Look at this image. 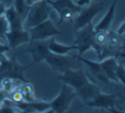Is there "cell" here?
Returning a JSON list of instances; mask_svg holds the SVG:
<instances>
[{
  "label": "cell",
  "instance_id": "1",
  "mask_svg": "<svg viewBox=\"0 0 125 113\" xmlns=\"http://www.w3.org/2000/svg\"><path fill=\"white\" fill-rule=\"evenodd\" d=\"M17 53L10 58H7L4 53H0V82L4 78H11L15 81H21L23 83L28 82L24 77V72L34 63L28 65L20 64L16 60Z\"/></svg>",
  "mask_w": 125,
  "mask_h": 113
},
{
  "label": "cell",
  "instance_id": "2",
  "mask_svg": "<svg viewBox=\"0 0 125 113\" xmlns=\"http://www.w3.org/2000/svg\"><path fill=\"white\" fill-rule=\"evenodd\" d=\"M114 57L119 61H123L124 58V45L123 36L119 35L116 31L109 30L107 32V39L102 50L99 60L105 59Z\"/></svg>",
  "mask_w": 125,
  "mask_h": 113
},
{
  "label": "cell",
  "instance_id": "3",
  "mask_svg": "<svg viewBox=\"0 0 125 113\" xmlns=\"http://www.w3.org/2000/svg\"><path fill=\"white\" fill-rule=\"evenodd\" d=\"M53 11V8L47 3L46 0L40 1L30 6L24 22L27 28H33L36 25L49 19Z\"/></svg>",
  "mask_w": 125,
  "mask_h": 113
},
{
  "label": "cell",
  "instance_id": "4",
  "mask_svg": "<svg viewBox=\"0 0 125 113\" xmlns=\"http://www.w3.org/2000/svg\"><path fill=\"white\" fill-rule=\"evenodd\" d=\"M47 3L57 12L59 20L57 25H60L63 21H70L73 22V17L75 14L81 12L82 7L77 5L72 0H46Z\"/></svg>",
  "mask_w": 125,
  "mask_h": 113
},
{
  "label": "cell",
  "instance_id": "5",
  "mask_svg": "<svg viewBox=\"0 0 125 113\" xmlns=\"http://www.w3.org/2000/svg\"><path fill=\"white\" fill-rule=\"evenodd\" d=\"M77 97L75 90L70 86L63 83L58 96L49 102L51 112H65L68 111L71 102Z\"/></svg>",
  "mask_w": 125,
  "mask_h": 113
},
{
  "label": "cell",
  "instance_id": "6",
  "mask_svg": "<svg viewBox=\"0 0 125 113\" xmlns=\"http://www.w3.org/2000/svg\"><path fill=\"white\" fill-rule=\"evenodd\" d=\"M45 61L52 67L53 70L62 73L70 69H75L79 60L77 58V56L75 55L70 56L66 54L61 55L50 51L45 58Z\"/></svg>",
  "mask_w": 125,
  "mask_h": 113
},
{
  "label": "cell",
  "instance_id": "7",
  "mask_svg": "<svg viewBox=\"0 0 125 113\" xmlns=\"http://www.w3.org/2000/svg\"><path fill=\"white\" fill-rule=\"evenodd\" d=\"M94 26L92 22L83 28L75 30V39L74 44L79 51L78 57H82L86 51L92 48V39L94 33Z\"/></svg>",
  "mask_w": 125,
  "mask_h": 113
},
{
  "label": "cell",
  "instance_id": "8",
  "mask_svg": "<svg viewBox=\"0 0 125 113\" xmlns=\"http://www.w3.org/2000/svg\"><path fill=\"white\" fill-rule=\"evenodd\" d=\"M57 79L61 80L63 83L70 86L72 88L75 89V91L79 90L90 82L84 70H74V69H70L63 71L62 75L57 77Z\"/></svg>",
  "mask_w": 125,
  "mask_h": 113
},
{
  "label": "cell",
  "instance_id": "9",
  "mask_svg": "<svg viewBox=\"0 0 125 113\" xmlns=\"http://www.w3.org/2000/svg\"><path fill=\"white\" fill-rule=\"evenodd\" d=\"M28 29L30 32V41L47 40L52 36L62 33V32L57 29L50 18Z\"/></svg>",
  "mask_w": 125,
  "mask_h": 113
},
{
  "label": "cell",
  "instance_id": "10",
  "mask_svg": "<svg viewBox=\"0 0 125 113\" xmlns=\"http://www.w3.org/2000/svg\"><path fill=\"white\" fill-rule=\"evenodd\" d=\"M104 4L103 2L99 3H93L89 4L88 7L86 9H82L81 12L78 13V16L73 20L75 30H78L83 28L84 26L87 25L88 23L92 22L93 19L96 15L104 10Z\"/></svg>",
  "mask_w": 125,
  "mask_h": 113
},
{
  "label": "cell",
  "instance_id": "11",
  "mask_svg": "<svg viewBox=\"0 0 125 113\" xmlns=\"http://www.w3.org/2000/svg\"><path fill=\"white\" fill-rule=\"evenodd\" d=\"M117 94L111 93L106 94L99 92L95 97L93 98L86 105H88L92 108H100V109H105L110 111H117L116 109V102Z\"/></svg>",
  "mask_w": 125,
  "mask_h": 113
},
{
  "label": "cell",
  "instance_id": "12",
  "mask_svg": "<svg viewBox=\"0 0 125 113\" xmlns=\"http://www.w3.org/2000/svg\"><path fill=\"white\" fill-rule=\"evenodd\" d=\"M29 45L26 49V52L29 53L33 58V63H38L45 59L50 51L47 45V40L29 41Z\"/></svg>",
  "mask_w": 125,
  "mask_h": 113
},
{
  "label": "cell",
  "instance_id": "13",
  "mask_svg": "<svg viewBox=\"0 0 125 113\" xmlns=\"http://www.w3.org/2000/svg\"><path fill=\"white\" fill-rule=\"evenodd\" d=\"M5 38L7 39L8 45L10 49H16L21 44L30 41L29 32L24 29L9 30L5 33Z\"/></svg>",
  "mask_w": 125,
  "mask_h": 113
},
{
  "label": "cell",
  "instance_id": "14",
  "mask_svg": "<svg viewBox=\"0 0 125 113\" xmlns=\"http://www.w3.org/2000/svg\"><path fill=\"white\" fill-rule=\"evenodd\" d=\"M77 58H78L79 61L84 63L87 66L88 70L91 72V75L93 76V78H94L96 81L99 82H102L104 84H110L111 82V81H110L108 79V77L105 75V74L104 73V71L101 69V66L99 64V63L94 61H91V60L86 59L82 57H78L77 56Z\"/></svg>",
  "mask_w": 125,
  "mask_h": 113
},
{
  "label": "cell",
  "instance_id": "15",
  "mask_svg": "<svg viewBox=\"0 0 125 113\" xmlns=\"http://www.w3.org/2000/svg\"><path fill=\"white\" fill-rule=\"evenodd\" d=\"M75 92L77 94V97H80L84 104H87V103H88L91 99H93V98L100 92V88L97 84L90 81L84 87L75 91Z\"/></svg>",
  "mask_w": 125,
  "mask_h": 113
},
{
  "label": "cell",
  "instance_id": "16",
  "mask_svg": "<svg viewBox=\"0 0 125 113\" xmlns=\"http://www.w3.org/2000/svg\"><path fill=\"white\" fill-rule=\"evenodd\" d=\"M99 64H100L102 70L110 81L118 82L116 77V70L117 67L118 62L116 58L111 57V58H105V59L100 61Z\"/></svg>",
  "mask_w": 125,
  "mask_h": 113
},
{
  "label": "cell",
  "instance_id": "17",
  "mask_svg": "<svg viewBox=\"0 0 125 113\" xmlns=\"http://www.w3.org/2000/svg\"><path fill=\"white\" fill-rule=\"evenodd\" d=\"M116 3H117V0H114L113 1V3L111 4V5L110 6L109 10H108L107 13L105 14V16L98 23L97 26H95L94 28L95 31H109L111 23L113 21V19L115 17V8H116Z\"/></svg>",
  "mask_w": 125,
  "mask_h": 113
},
{
  "label": "cell",
  "instance_id": "18",
  "mask_svg": "<svg viewBox=\"0 0 125 113\" xmlns=\"http://www.w3.org/2000/svg\"><path fill=\"white\" fill-rule=\"evenodd\" d=\"M4 16L9 22L10 30L23 29V21L18 16L14 6H11L9 9L5 10Z\"/></svg>",
  "mask_w": 125,
  "mask_h": 113
},
{
  "label": "cell",
  "instance_id": "19",
  "mask_svg": "<svg viewBox=\"0 0 125 113\" xmlns=\"http://www.w3.org/2000/svg\"><path fill=\"white\" fill-rule=\"evenodd\" d=\"M47 45H48V49L51 52L56 54H61V55L69 53L72 50H76V46L75 45H65L56 42L53 36L47 39Z\"/></svg>",
  "mask_w": 125,
  "mask_h": 113
},
{
  "label": "cell",
  "instance_id": "20",
  "mask_svg": "<svg viewBox=\"0 0 125 113\" xmlns=\"http://www.w3.org/2000/svg\"><path fill=\"white\" fill-rule=\"evenodd\" d=\"M107 39V32L104 31H95L92 39V48L96 51L98 58H99L102 50L104 46V44Z\"/></svg>",
  "mask_w": 125,
  "mask_h": 113
},
{
  "label": "cell",
  "instance_id": "21",
  "mask_svg": "<svg viewBox=\"0 0 125 113\" xmlns=\"http://www.w3.org/2000/svg\"><path fill=\"white\" fill-rule=\"evenodd\" d=\"M22 96L23 101L26 102H33L35 101L34 93H33V87L29 82H24L23 85L18 87Z\"/></svg>",
  "mask_w": 125,
  "mask_h": 113
},
{
  "label": "cell",
  "instance_id": "22",
  "mask_svg": "<svg viewBox=\"0 0 125 113\" xmlns=\"http://www.w3.org/2000/svg\"><path fill=\"white\" fill-rule=\"evenodd\" d=\"M16 9V12H17L18 16L21 18V20L24 22L25 19L27 17V15H28V11H29L30 6H28L26 4V1L25 0H15L14 5H13Z\"/></svg>",
  "mask_w": 125,
  "mask_h": 113
},
{
  "label": "cell",
  "instance_id": "23",
  "mask_svg": "<svg viewBox=\"0 0 125 113\" xmlns=\"http://www.w3.org/2000/svg\"><path fill=\"white\" fill-rule=\"evenodd\" d=\"M30 104L33 107V111H38V112H43V111H46L50 110V104L49 102H45V101H33V102H30Z\"/></svg>",
  "mask_w": 125,
  "mask_h": 113
},
{
  "label": "cell",
  "instance_id": "24",
  "mask_svg": "<svg viewBox=\"0 0 125 113\" xmlns=\"http://www.w3.org/2000/svg\"><path fill=\"white\" fill-rule=\"evenodd\" d=\"M0 84L2 85V90H4L6 92H10L12 90L16 88V81L11 78H4L3 79Z\"/></svg>",
  "mask_w": 125,
  "mask_h": 113
},
{
  "label": "cell",
  "instance_id": "25",
  "mask_svg": "<svg viewBox=\"0 0 125 113\" xmlns=\"http://www.w3.org/2000/svg\"><path fill=\"white\" fill-rule=\"evenodd\" d=\"M116 77L117 79L118 82L124 85V79H125V69L123 62H118L117 67L116 70Z\"/></svg>",
  "mask_w": 125,
  "mask_h": 113
},
{
  "label": "cell",
  "instance_id": "26",
  "mask_svg": "<svg viewBox=\"0 0 125 113\" xmlns=\"http://www.w3.org/2000/svg\"><path fill=\"white\" fill-rule=\"evenodd\" d=\"M8 99H10V100H11L15 104H18L20 102H22L23 99L21 93L20 92L19 88H15L14 90H12L10 92H9V95H8Z\"/></svg>",
  "mask_w": 125,
  "mask_h": 113
},
{
  "label": "cell",
  "instance_id": "27",
  "mask_svg": "<svg viewBox=\"0 0 125 113\" xmlns=\"http://www.w3.org/2000/svg\"><path fill=\"white\" fill-rule=\"evenodd\" d=\"M10 30L9 22L4 16H0V38H5V33Z\"/></svg>",
  "mask_w": 125,
  "mask_h": 113
},
{
  "label": "cell",
  "instance_id": "28",
  "mask_svg": "<svg viewBox=\"0 0 125 113\" xmlns=\"http://www.w3.org/2000/svg\"><path fill=\"white\" fill-rule=\"evenodd\" d=\"M92 0H78L76 3L77 5L81 6V7H84V6H87L91 4Z\"/></svg>",
  "mask_w": 125,
  "mask_h": 113
},
{
  "label": "cell",
  "instance_id": "29",
  "mask_svg": "<svg viewBox=\"0 0 125 113\" xmlns=\"http://www.w3.org/2000/svg\"><path fill=\"white\" fill-rule=\"evenodd\" d=\"M124 25H125V22H122V24L120 25V27H118L117 30H116V33H118L119 35L121 36H124V33H125V29H124Z\"/></svg>",
  "mask_w": 125,
  "mask_h": 113
},
{
  "label": "cell",
  "instance_id": "30",
  "mask_svg": "<svg viewBox=\"0 0 125 113\" xmlns=\"http://www.w3.org/2000/svg\"><path fill=\"white\" fill-rule=\"evenodd\" d=\"M10 50V46L8 45H2L0 44V53H4V52L8 51Z\"/></svg>",
  "mask_w": 125,
  "mask_h": 113
},
{
  "label": "cell",
  "instance_id": "31",
  "mask_svg": "<svg viewBox=\"0 0 125 113\" xmlns=\"http://www.w3.org/2000/svg\"><path fill=\"white\" fill-rule=\"evenodd\" d=\"M8 95H9L8 92H4V91L2 90V89H0V101L4 100V99H7Z\"/></svg>",
  "mask_w": 125,
  "mask_h": 113
},
{
  "label": "cell",
  "instance_id": "32",
  "mask_svg": "<svg viewBox=\"0 0 125 113\" xmlns=\"http://www.w3.org/2000/svg\"><path fill=\"white\" fill-rule=\"evenodd\" d=\"M5 7H4V4L0 1V16H4V12H5Z\"/></svg>",
  "mask_w": 125,
  "mask_h": 113
},
{
  "label": "cell",
  "instance_id": "33",
  "mask_svg": "<svg viewBox=\"0 0 125 113\" xmlns=\"http://www.w3.org/2000/svg\"><path fill=\"white\" fill-rule=\"evenodd\" d=\"M25 1H26V4L28 6H31L33 4V0H25Z\"/></svg>",
  "mask_w": 125,
  "mask_h": 113
},
{
  "label": "cell",
  "instance_id": "34",
  "mask_svg": "<svg viewBox=\"0 0 125 113\" xmlns=\"http://www.w3.org/2000/svg\"><path fill=\"white\" fill-rule=\"evenodd\" d=\"M40 1H41V0H33V4H34V3H37V2H40Z\"/></svg>",
  "mask_w": 125,
  "mask_h": 113
}]
</instances>
